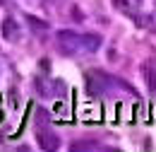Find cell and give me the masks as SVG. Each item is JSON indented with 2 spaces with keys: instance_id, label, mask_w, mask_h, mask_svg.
I'll return each instance as SVG.
<instances>
[{
  "instance_id": "6da1fadb",
  "label": "cell",
  "mask_w": 156,
  "mask_h": 152,
  "mask_svg": "<svg viewBox=\"0 0 156 152\" xmlns=\"http://www.w3.org/2000/svg\"><path fill=\"white\" fill-rule=\"evenodd\" d=\"M36 140H39L41 150H58L60 147V138L53 131H48V128H39L36 131Z\"/></svg>"
},
{
  "instance_id": "7a4b0ae2",
  "label": "cell",
  "mask_w": 156,
  "mask_h": 152,
  "mask_svg": "<svg viewBox=\"0 0 156 152\" xmlns=\"http://www.w3.org/2000/svg\"><path fill=\"white\" fill-rule=\"evenodd\" d=\"M2 36L7 39V41H17V39H20V24L12 17L2 19Z\"/></svg>"
},
{
  "instance_id": "3957f363",
  "label": "cell",
  "mask_w": 156,
  "mask_h": 152,
  "mask_svg": "<svg viewBox=\"0 0 156 152\" xmlns=\"http://www.w3.org/2000/svg\"><path fill=\"white\" fill-rule=\"evenodd\" d=\"M142 75H144V82H147V89L156 92V63H144Z\"/></svg>"
},
{
  "instance_id": "277c9868",
  "label": "cell",
  "mask_w": 156,
  "mask_h": 152,
  "mask_svg": "<svg viewBox=\"0 0 156 152\" xmlns=\"http://www.w3.org/2000/svg\"><path fill=\"white\" fill-rule=\"evenodd\" d=\"M79 36H82V34L72 32V29H60L58 32V41H62V44L70 46V48H77L79 46Z\"/></svg>"
},
{
  "instance_id": "5b68a950",
  "label": "cell",
  "mask_w": 156,
  "mask_h": 152,
  "mask_svg": "<svg viewBox=\"0 0 156 152\" xmlns=\"http://www.w3.org/2000/svg\"><path fill=\"white\" fill-rule=\"evenodd\" d=\"M79 44H82V48H87V51H96L98 46H101V36L98 34H82L79 36Z\"/></svg>"
},
{
  "instance_id": "8992f818",
  "label": "cell",
  "mask_w": 156,
  "mask_h": 152,
  "mask_svg": "<svg viewBox=\"0 0 156 152\" xmlns=\"http://www.w3.org/2000/svg\"><path fill=\"white\" fill-rule=\"evenodd\" d=\"M87 89H89L91 94H101V92H103V87L96 82V75H89V77H87Z\"/></svg>"
},
{
  "instance_id": "52a82bcc",
  "label": "cell",
  "mask_w": 156,
  "mask_h": 152,
  "mask_svg": "<svg viewBox=\"0 0 156 152\" xmlns=\"http://www.w3.org/2000/svg\"><path fill=\"white\" fill-rule=\"evenodd\" d=\"M94 147H96V142H91V140H82V142L70 145V150H94Z\"/></svg>"
},
{
  "instance_id": "ba28073f",
  "label": "cell",
  "mask_w": 156,
  "mask_h": 152,
  "mask_svg": "<svg viewBox=\"0 0 156 152\" xmlns=\"http://www.w3.org/2000/svg\"><path fill=\"white\" fill-rule=\"evenodd\" d=\"M27 22H29L34 29H39V32H43V29H46V22H43V19H39V17H31V15H29V17H27Z\"/></svg>"
},
{
  "instance_id": "9c48e42d",
  "label": "cell",
  "mask_w": 156,
  "mask_h": 152,
  "mask_svg": "<svg viewBox=\"0 0 156 152\" xmlns=\"http://www.w3.org/2000/svg\"><path fill=\"white\" fill-rule=\"evenodd\" d=\"M113 5H115L118 10H127V5H130V2H127V0H113Z\"/></svg>"
}]
</instances>
